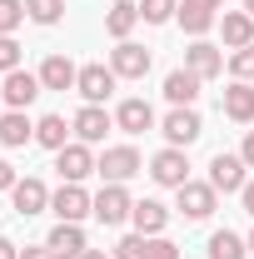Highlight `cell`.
<instances>
[{"label": "cell", "mask_w": 254, "mask_h": 259, "mask_svg": "<svg viewBox=\"0 0 254 259\" xmlns=\"http://www.w3.org/2000/svg\"><path fill=\"white\" fill-rule=\"evenodd\" d=\"M25 15H30L35 25H60L65 0H25Z\"/></svg>", "instance_id": "27"}, {"label": "cell", "mask_w": 254, "mask_h": 259, "mask_svg": "<svg viewBox=\"0 0 254 259\" xmlns=\"http://www.w3.org/2000/svg\"><path fill=\"white\" fill-rule=\"evenodd\" d=\"M10 70H20V45H15V35H0V75H10Z\"/></svg>", "instance_id": "31"}, {"label": "cell", "mask_w": 254, "mask_h": 259, "mask_svg": "<svg viewBox=\"0 0 254 259\" xmlns=\"http://www.w3.org/2000/svg\"><path fill=\"white\" fill-rule=\"evenodd\" d=\"M20 259H55V254H50V244H40V249H20Z\"/></svg>", "instance_id": "36"}, {"label": "cell", "mask_w": 254, "mask_h": 259, "mask_svg": "<svg viewBox=\"0 0 254 259\" xmlns=\"http://www.w3.org/2000/svg\"><path fill=\"white\" fill-rule=\"evenodd\" d=\"M244 169H249L244 155H224V150H220V155L209 160V185H215L220 194H239L244 185H249V175H244Z\"/></svg>", "instance_id": "6"}, {"label": "cell", "mask_w": 254, "mask_h": 259, "mask_svg": "<svg viewBox=\"0 0 254 259\" xmlns=\"http://www.w3.org/2000/svg\"><path fill=\"white\" fill-rule=\"evenodd\" d=\"M135 25H140V5H135V0H115V5H110V15H105V35L130 40Z\"/></svg>", "instance_id": "24"}, {"label": "cell", "mask_w": 254, "mask_h": 259, "mask_svg": "<svg viewBox=\"0 0 254 259\" xmlns=\"http://www.w3.org/2000/svg\"><path fill=\"white\" fill-rule=\"evenodd\" d=\"M244 10H249V15H254V0H244Z\"/></svg>", "instance_id": "41"}, {"label": "cell", "mask_w": 254, "mask_h": 259, "mask_svg": "<svg viewBox=\"0 0 254 259\" xmlns=\"http://www.w3.org/2000/svg\"><path fill=\"white\" fill-rule=\"evenodd\" d=\"M70 125H75V140H85V145H100V140L115 130V115H110L105 105H85V110H80Z\"/></svg>", "instance_id": "12"}, {"label": "cell", "mask_w": 254, "mask_h": 259, "mask_svg": "<svg viewBox=\"0 0 254 259\" xmlns=\"http://www.w3.org/2000/svg\"><path fill=\"white\" fill-rule=\"evenodd\" d=\"M35 140V125L25 110H10V115H0V145L5 150H20V145H30Z\"/></svg>", "instance_id": "22"}, {"label": "cell", "mask_w": 254, "mask_h": 259, "mask_svg": "<svg viewBox=\"0 0 254 259\" xmlns=\"http://www.w3.org/2000/svg\"><path fill=\"white\" fill-rule=\"evenodd\" d=\"M115 259H145V234H125L115 244Z\"/></svg>", "instance_id": "32"}, {"label": "cell", "mask_w": 254, "mask_h": 259, "mask_svg": "<svg viewBox=\"0 0 254 259\" xmlns=\"http://www.w3.org/2000/svg\"><path fill=\"white\" fill-rule=\"evenodd\" d=\"M135 234H145V239H155V234H164V225H170V209L159 204V199H135Z\"/></svg>", "instance_id": "17"}, {"label": "cell", "mask_w": 254, "mask_h": 259, "mask_svg": "<svg viewBox=\"0 0 254 259\" xmlns=\"http://www.w3.org/2000/svg\"><path fill=\"white\" fill-rule=\"evenodd\" d=\"M229 75H234V80H254V45L229 50Z\"/></svg>", "instance_id": "30"}, {"label": "cell", "mask_w": 254, "mask_h": 259, "mask_svg": "<svg viewBox=\"0 0 254 259\" xmlns=\"http://www.w3.org/2000/svg\"><path fill=\"white\" fill-rule=\"evenodd\" d=\"M115 130H125V135H145V130H155V110H150V100H120L115 105Z\"/></svg>", "instance_id": "13"}, {"label": "cell", "mask_w": 254, "mask_h": 259, "mask_svg": "<svg viewBox=\"0 0 254 259\" xmlns=\"http://www.w3.org/2000/svg\"><path fill=\"white\" fill-rule=\"evenodd\" d=\"M220 35H224L229 50L254 45V15H249V10H224V15H220Z\"/></svg>", "instance_id": "16"}, {"label": "cell", "mask_w": 254, "mask_h": 259, "mask_svg": "<svg viewBox=\"0 0 254 259\" xmlns=\"http://www.w3.org/2000/svg\"><path fill=\"white\" fill-rule=\"evenodd\" d=\"M224 115H229L234 125H249L254 120V85L249 80H229V90H224Z\"/></svg>", "instance_id": "18"}, {"label": "cell", "mask_w": 254, "mask_h": 259, "mask_svg": "<svg viewBox=\"0 0 254 259\" xmlns=\"http://www.w3.org/2000/svg\"><path fill=\"white\" fill-rule=\"evenodd\" d=\"M150 65H155V55H150L145 45H135V40H120V45L110 50V70H115L120 80H145Z\"/></svg>", "instance_id": "5"}, {"label": "cell", "mask_w": 254, "mask_h": 259, "mask_svg": "<svg viewBox=\"0 0 254 259\" xmlns=\"http://www.w3.org/2000/svg\"><path fill=\"white\" fill-rule=\"evenodd\" d=\"M45 244H50V254H55V259H80L85 249H90V244H85V229H80V225H55Z\"/></svg>", "instance_id": "20"}, {"label": "cell", "mask_w": 254, "mask_h": 259, "mask_svg": "<svg viewBox=\"0 0 254 259\" xmlns=\"http://www.w3.org/2000/svg\"><path fill=\"white\" fill-rule=\"evenodd\" d=\"M55 169H60L65 185H80L85 175H95V155H90V145H85V140H70L65 150H55Z\"/></svg>", "instance_id": "7"}, {"label": "cell", "mask_w": 254, "mask_h": 259, "mask_svg": "<svg viewBox=\"0 0 254 259\" xmlns=\"http://www.w3.org/2000/svg\"><path fill=\"white\" fill-rule=\"evenodd\" d=\"M50 209L60 214V225H80L85 214H95V199L80 190V185H60V190L50 194Z\"/></svg>", "instance_id": "9"}, {"label": "cell", "mask_w": 254, "mask_h": 259, "mask_svg": "<svg viewBox=\"0 0 254 259\" xmlns=\"http://www.w3.org/2000/svg\"><path fill=\"white\" fill-rule=\"evenodd\" d=\"M175 20H180V25H185V30H190L194 40H204V35H209V30H215V25H220V15H215L209 5H199V0H185Z\"/></svg>", "instance_id": "23"}, {"label": "cell", "mask_w": 254, "mask_h": 259, "mask_svg": "<svg viewBox=\"0 0 254 259\" xmlns=\"http://www.w3.org/2000/svg\"><path fill=\"white\" fill-rule=\"evenodd\" d=\"M199 85H204V80L180 65V70L164 75V100H170V105H194V100H199Z\"/></svg>", "instance_id": "19"}, {"label": "cell", "mask_w": 254, "mask_h": 259, "mask_svg": "<svg viewBox=\"0 0 254 259\" xmlns=\"http://www.w3.org/2000/svg\"><path fill=\"white\" fill-rule=\"evenodd\" d=\"M25 20V0H0V35H15Z\"/></svg>", "instance_id": "29"}, {"label": "cell", "mask_w": 254, "mask_h": 259, "mask_svg": "<svg viewBox=\"0 0 254 259\" xmlns=\"http://www.w3.org/2000/svg\"><path fill=\"white\" fill-rule=\"evenodd\" d=\"M239 199H244V209H249V214H254V180H249V185H244V190H239Z\"/></svg>", "instance_id": "37"}, {"label": "cell", "mask_w": 254, "mask_h": 259, "mask_svg": "<svg viewBox=\"0 0 254 259\" xmlns=\"http://www.w3.org/2000/svg\"><path fill=\"white\" fill-rule=\"evenodd\" d=\"M70 135H75V125H65V115H45V120H35V145H45V150H65Z\"/></svg>", "instance_id": "25"}, {"label": "cell", "mask_w": 254, "mask_h": 259, "mask_svg": "<svg viewBox=\"0 0 254 259\" xmlns=\"http://www.w3.org/2000/svg\"><path fill=\"white\" fill-rule=\"evenodd\" d=\"M145 259H180V249L164 234H155V239H145Z\"/></svg>", "instance_id": "33"}, {"label": "cell", "mask_w": 254, "mask_h": 259, "mask_svg": "<svg viewBox=\"0 0 254 259\" xmlns=\"http://www.w3.org/2000/svg\"><path fill=\"white\" fill-rule=\"evenodd\" d=\"M185 70H194L199 80H215V75H224V50L209 45V40H194L185 50Z\"/></svg>", "instance_id": "14"}, {"label": "cell", "mask_w": 254, "mask_h": 259, "mask_svg": "<svg viewBox=\"0 0 254 259\" xmlns=\"http://www.w3.org/2000/svg\"><path fill=\"white\" fill-rule=\"evenodd\" d=\"M175 194H180V214H185V220H209L215 204H220V190H215L209 180H185Z\"/></svg>", "instance_id": "3"}, {"label": "cell", "mask_w": 254, "mask_h": 259, "mask_svg": "<svg viewBox=\"0 0 254 259\" xmlns=\"http://www.w3.org/2000/svg\"><path fill=\"white\" fill-rule=\"evenodd\" d=\"M10 199H15V209L30 220V214H40V209H50V190L35 180V175H25V180H15V190H10Z\"/></svg>", "instance_id": "15"}, {"label": "cell", "mask_w": 254, "mask_h": 259, "mask_svg": "<svg viewBox=\"0 0 254 259\" xmlns=\"http://www.w3.org/2000/svg\"><path fill=\"white\" fill-rule=\"evenodd\" d=\"M239 155H244V164H249V169H254V130H249V135H244V145H239Z\"/></svg>", "instance_id": "35"}, {"label": "cell", "mask_w": 254, "mask_h": 259, "mask_svg": "<svg viewBox=\"0 0 254 259\" xmlns=\"http://www.w3.org/2000/svg\"><path fill=\"white\" fill-rule=\"evenodd\" d=\"M15 180H20V175L10 169V160H0V190H15Z\"/></svg>", "instance_id": "34"}, {"label": "cell", "mask_w": 254, "mask_h": 259, "mask_svg": "<svg viewBox=\"0 0 254 259\" xmlns=\"http://www.w3.org/2000/svg\"><path fill=\"white\" fill-rule=\"evenodd\" d=\"M0 259H20V249H15L10 239H0Z\"/></svg>", "instance_id": "38"}, {"label": "cell", "mask_w": 254, "mask_h": 259, "mask_svg": "<svg viewBox=\"0 0 254 259\" xmlns=\"http://www.w3.org/2000/svg\"><path fill=\"white\" fill-rule=\"evenodd\" d=\"M159 130H164V140H170L175 150H190L194 140L204 135V120H199L194 105H175V110L164 115V125H159Z\"/></svg>", "instance_id": "2"}, {"label": "cell", "mask_w": 254, "mask_h": 259, "mask_svg": "<svg viewBox=\"0 0 254 259\" xmlns=\"http://www.w3.org/2000/svg\"><path fill=\"white\" fill-rule=\"evenodd\" d=\"M209 259H249V244L234 229H215L209 234Z\"/></svg>", "instance_id": "26"}, {"label": "cell", "mask_w": 254, "mask_h": 259, "mask_svg": "<svg viewBox=\"0 0 254 259\" xmlns=\"http://www.w3.org/2000/svg\"><path fill=\"white\" fill-rule=\"evenodd\" d=\"M150 180L164 185V190H180V185L190 180V155H185V150H175V145H164L155 160H150Z\"/></svg>", "instance_id": "4"}, {"label": "cell", "mask_w": 254, "mask_h": 259, "mask_svg": "<svg viewBox=\"0 0 254 259\" xmlns=\"http://www.w3.org/2000/svg\"><path fill=\"white\" fill-rule=\"evenodd\" d=\"M199 5H209V10H220V5H224V0H199Z\"/></svg>", "instance_id": "40"}, {"label": "cell", "mask_w": 254, "mask_h": 259, "mask_svg": "<svg viewBox=\"0 0 254 259\" xmlns=\"http://www.w3.org/2000/svg\"><path fill=\"white\" fill-rule=\"evenodd\" d=\"M40 90H45V85H40V75H30V70H10V75H0V95H5L10 110H30Z\"/></svg>", "instance_id": "8"}, {"label": "cell", "mask_w": 254, "mask_h": 259, "mask_svg": "<svg viewBox=\"0 0 254 259\" xmlns=\"http://www.w3.org/2000/svg\"><path fill=\"white\" fill-rule=\"evenodd\" d=\"M80 259H115V254H105V249H85Z\"/></svg>", "instance_id": "39"}, {"label": "cell", "mask_w": 254, "mask_h": 259, "mask_svg": "<svg viewBox=\"0 0 254 259\" xmlns=\"http://www.w3.org/2000/svg\"><path fill=\"white\" fill-rule=\"evenodd\" d=\"M35 75H40L45 90H75V80H80V70L65 60V55H45V65H40Z\"/></svg>", "instance_id": "21"}, {"label": "cell", "mask_w": 254, "mask_h": 259, "mask_svg": "<svg viewBox=\"0 0 254 259\" xmlns=\"http://www.w3.org/2000/svg\"><path fill=\"white\" fill-rule=\"evenodd\" d=\"M180 15V0H145L140 5V20L145 25H164V20H175Z\"/></svg>", "instance_id": "28"}, {"label": "cell", "mask_w": 254, "mask_h": 259, "mask_svg": "<svg viewBox=\"0 0 254 259\" xmlns=\"http://www.w3.org/2000/svg\"><path fill=\"white\" fill-rule=\"evenodd\" d=\"M244 244H249V254H254V234H249V239H244Z\"/></svg>", "instance_id": "42"}, {"label": "cell", "mask_w": 254, "mask_h": 259, "mask_svg": "<svg viewBox=\"0 0 254 259\" xmlns=\"http://www.w3.org/2000/svg\"><path fill=\"white\" fill-rule=\"evenodd\" d=\"M130 214H135V199H130L125 185H105L95 194V220L100 225H125Z\"/></svg>", "instance_id": "10"}, {"label": "cell", "mask_w": 254, "mask_h": 259, "mask_svg": "<svg viewBox=\"0 0 254 259\" xmlns=\"http://www.w3.org/2000/svg\"><path fill=\"white\" fill-rule=\"evenodd\" d=\"M115 70L110 65H80V80H75V90L85 95V105H105L110 100V90H115Z\"/></svg>", "instance_id": "11"}, {"label": "cell", "mask_w": 254, "mask_h": 259, "mask_svg": "<svg viewBox=\"0 0 254 259\" xmlns=\"http://www.w3.org/2000/svg\"><path fill=\"white\" fill-rule=\"evenodd\" d=\"M140 169H145V160H140L135 145H110V150L95 160V175L105 180V185H125V180H135Z\"/></svg>", "instance_id": "1"}]
</instances>
